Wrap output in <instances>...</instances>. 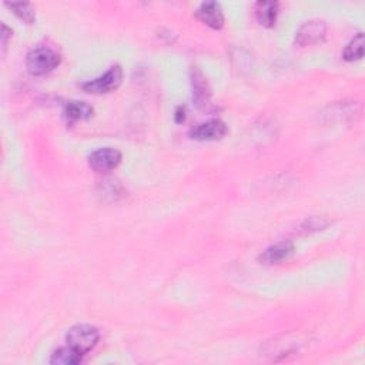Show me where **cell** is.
Listing matches in <instances>:
<instances>
[{
	"label": "cell",
	"instance_id": "cell-1",
	"mask_svg": "<svg viewBox=\"0 0 365 365\" xmlns=\"http://www.w3.org/2000/svg\"><path fill=\"white\" fill-rule=\"evenodd\" d=\"M60 65V56L49 46H37L26 56V67L33 76H45Z\"/></svg>",
	"mask_w": 365,
	"mask_h": 365
},
{
	"label": "cell",
	"instance_id": "cell-2",
	"mask_svg": "<svg viewBox=\"0 0 365 365\" xmlns=\"http://www.w3.org/2000/svg\"><path fill=\"white\" fill-rule=\"evenodd\" d=\"M99 340H100L99 330L89 324H79L71 327L66 335L69 347H71L74 351H78L83 357L98 345Z\"/></svg>",
	"mask_w": 365,
	"mask_h": 365
},
{
	"label": "cell",
	"instance_id": "cell-3",
	"mask_svg": "<svg viewBox=\"0 0 365 365\" xmlns=\"http://www.w3.org/2000/svg\"><path fill=\"white\" fill-rule=\"evenodd\" d=\"M123 80V70L119 65L111 66L104 74L82 85L83 90L93 94H103L116 90Z\"/></svg>",
	"mask_w": 365,
	"mask_h": 365
},
{
	"label": "cell",
	"instance_id": "cell-4",
	"mask_svg": "<svg viewBox=\"0 0 365 365\" xmlns=\"http://www.w3.org/2000/svg\"><path fill=\"white\" fill-rule=\"evenodd\" d=\"M327 34V25L320 19H313V21L304 22L296 33V45L301 47L313 46L321 43L325 39Z\"/></svg>",
	"mask_w": 365,
	"mask_h": 365
},
{
	"label": "cell",
	"instance_id": "cell-5",
	"mask_svg": "<svg viewBox=\"0 0 365 365\" xmlns=\"http://www.w3.org/2000/svg\"><path fill=\"white\" fill-rule=\"evenodd\" d=\"M122 163V153L116 148L103 147L89 156V166L96 173H109Z\"/></svg>",
	"mask_w": 365,
	"mask_h": 365
},
{
	"label": "cell",
	"instance_id": "cell-6",
	"mask_svg": "<svg viewBox=\"0 0 365 365\" xmlns=\"http://www.w3.org/2000/svg\"><path fill=\"white\" fill-rule=\"evenodd\" d=\"M191 87H193V102L197 109L207 111L211 107V89L204 73L199 67L190 70Z\"/></svg>",
	"mask_w": 365,
	"mask_h": 365
},
{
	"label": "cell",
	"instance_id": "cell-7",
	"mask_svg": "<svg viewBox=\"0 0 365 365\" xmlns=\"http://www.w3.org/2000/svg\"><path fill=\"white\" fill-rule=\"evenodd\" d=\"M227 134V126L219 119L200 123L190 130V137L199 142H214L223 139Z\"/></svg>",
	"mask_w": 365,
	"mask_h": 365
},
{
	"label": "cell",
	"instance_id": "cell-8",
	"mask_svg": "<svg viewBox=\"0 0 365 365\" xmlns=\"http://www.w3.org/2000/svg\"><path fill=\"white\" fill-rule=\"evenodd\" d=\"M196 17L214 30H220L224 26V13L217 2H203L196 10Z\"/></svg>",
	"mask_w": 365,
	"mask_h": 365
},
{
	"label": "cell",
	"instance_id": "cell-9",
	"mask_svg": "<svg viewBox=\"0 0 365 365\" xmlns=\"http://www.w3.org/2000/svg\"><path fill=\"white\" fill-rule=\"evenodd\" d=\"M293 253H294V244L291 241H280L265 248L260 256V261L267 265L278 264L283 260L290 257Z\"/></svg>",
	"mask_w": 365,
	"mask_h": 365
},
{
	"label": "cell",
	"instance_id": "cell-10",
	"mask_svg": "<svg viewBox=\"0 0 365 365\" xmlns=\"http://www.w3.org/2000/svg\"><path fill=\"white\" fill-rule=\"evenodd\" d=\"M254 13L257 22L263 27H274L278 16V3L273 2V0H261V2L256 3Z\"/></svg>",
	"mask_w": 365,
	"mask_h": 365
},
{
	"label": "cell",
	"instance_id": "cell-11",
	"mask_svg": "<svg viewBox=\"0 0 365 365\" xmlns=\"http://www.w3.org/2000/svg\"><path fill=\"white\" fill-rule=\"evenodd\" d=\"M63 116L69 123L89 120L93 116V107L85 102L71 100L65 104Z\"/></svg>",
	"mask_w": 365,
	"mask_h": 365
},
{
	"label": "cell",
	"instance_id": "cell-12",
	"mask_svg": "<svg viewBox=\"0 0 365 365\" xmlns=\"http://www.w3.org/2000/svg\"><path fill=\"white\" fill-rule=\"evenodd\" d=\"M83 361V355L74 351L71 347H63L56 350L50 357V364L54 365H78Z\"/></svg>",
	"mask_w": 365,
	"mask_h": 365
},
{
	"label": "cell",
	"instance_id": "cell-13",
	"mask_svg": "<svg viewBox=\"0 0 365 365\" xmlns=\"http://www.w3.org/2000/svg\"><path fill=\"white\" fill-rule=\"evenodd\" d=\"M6 6L13 10V13L27 25H33L36 22V12L29 2H6Z\"/></svg>",
	"mask_w": 365,
	"mask_h": 365
},
{
	"label": "cell",
	"instance_id": "cell-14",
	"mask_svg": "<svg viewBox=\"0 0 365 365\" xmlns=\"http://www.w3.org/2000/svg\"><path fill=\"white\" fill-rule=\"evenodd\" d=\"M362 54H364V34L357 33V36H354V39L349 43V46L344 49L342 57H344V60L354 62V60H360Z\"/></svg>",
	"mask_w": 365,
	"mask_h": 365
},
{
	"label": "cell",
	"instance_id": "cell-15",
	"mask_svg": "<svg viewBox=\"0 0 365 365\" xmlns=\"http://www.w3.org/2000/svg\"><path fill=\"white\" fill-rule=\"evenodd\" d=\"M12 29H9L5 23L2 25V34H0V36H2V49H3V54H5V52H6V47H8V43H9V39H10V37H12Z\"/></svg>",
	"mask_w": 365,
	"mask_h": 365
},
{
	"label": "cell",
	"instance_id": "cell-16",
	"mask_svg": "<svg viewBox=\"0 0 365 365\" xmlns=\"http://www.w3.org/2000/svg\"><path fill=\"white\" fill-rule=\"evenodd\" d=\"M186 113H187L186 106H179L176 109V113H175V122L179 123V124L184 123V120H186Z\"/></svg>",
	"mask_w": 365,
	"mask_h": 365
}]
</instances>
